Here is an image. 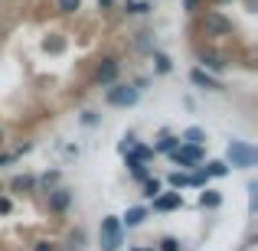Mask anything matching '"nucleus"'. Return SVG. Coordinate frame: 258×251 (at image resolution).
<instances>
[{
    "label": "nucleus",
    "instance_id": "f257e3e1",
    "mask_svg": "<svg viewBox=\"0 0 258 251\" xmlns=\"http://www.w3.org/2000/svg\"><path fill=\"white\" fill-rule=\"evenodd\" d=\"M121 248V219L108 215L101 222V251H118Z\"/></svg>",
    "mask_w": 258,
    "mask_h": 251
},
{
    "label": "nucleus",
    "instance_id": "f03ea898",
    "mask_svg": "<svg viewBox=\"0 0 258 251\" xmlns=\"http://www.w3.org/2000/svg\"><path fill=\"white\" fill-rule=\"evenodd\" d=\"M138 98H141V88H134V85L108 88V105H114V108H131V105H138Z\"/></svg>",
    "mask_w": 258,
    "mask_h": 251
},
{
    "label": "nucleus",
    "instance_id": "7ed1b4c3",
    "mask_svg": "<svg viewBox=\"0 0 258 251\" xmlns=\"http://www.w3.org/2000/svg\"><path fill=\"white\" fill-rule=\"evenodd\" d=\"M255 160H258L255 147L242 144V140H232V144H229V163L232 166H255Z\"/></svg>",
    "mask_w": 258,
    "mask_h": 251
},
{
    "label": "nucleus",
    "instance_id": "20e7f679",
    "mask_svg": "<svg viewBox=\"0 0 258 251\" xmlns=\"http://www.w3.org/2000/svg\"><path fill=\"white\" fill-rule=\"evenodd\" d=\"M203 30H206L209 36H226V33H232V23H229L219 10H209L206 17H203Z\"/></svg>",
    "mask_w": 258,
    "mask_h": 251
},
{
    "label": "nucleus",
    "instance_id": "39448f33",
    "mask_svg": "<svg viewBox=\"0 0 258 251\" xmlns=\"http://www.w3.org/2000/svg\"><path fill=\"white\" fill-rule=\"evenodd\" d=\"M170 157H173V163H180V166H196V163L203 160V150H200V147H186V144H180V147H176V150L170 153Z\"/></svg>",
    "mask_w": 258,
    "mask_h": 251
},
{
    "label": "nucleus",
    "instance_id": "423d86ee",
    "mask_svg": "<svg viewBox=\"0 0 258 251\" xmlns=\"http://www.w3.org/2000/svg\"><path fill=\"white\" fill-rule=\"evenodd\" d=\"M118 59H101L98 62V72H95V78H98V85H114V78H118Z\"/></svg>",
    "mask_w": 258,
    "mask_h": 251
},
{
    "label": "nucleus",
    "instance_id": "0eeeda50",
    "mask_svg": "<svg viewBox=\"0 0 258 251\" xmlns=\"http://www.w3.org/2000/svg\"><path fill=\"white\" fill-rule=\"evenodd\" d=\"M180 206H183L180 193H167V196H157V199H154V209H157V212H173V209H180Z\"/></svg>",
    "mask_w": 258,
    "mask_h": 251
},
{
    "label": "nucleus",
    "instance_id": "6e6552de",
    "mask_svg": "<svg viewBox=\"0 0 258 251\" xmlns=\"http://www.w3.org/2000/svg\"><path fill=\"white\" fill-rule=\"evenodd\" d=\"M69 202H72L69 189H52V193H49V209H52V212H66Z\"/></svg>",
    "mask_w": 258,
    "mask_h": 251
},
{
    "label": "nucleus",
    "instance_id": "1a4fd4ad",
    "mask_svg": "<svg viewBox=\"0 0 258 251\" xmlns=\"http://www.w3.org/2000/svg\"><path fill=\"white\" fill-rule=\"evenodd\" d=\"M189 78H193V85H200V88H206V92H222V85L216 82V78H209L203 69H193L189 72Z\"/></svg>",
    "mask_w": 258,
    "mask_h": 251
},
{
    "label": "nucleus",
    "instance_id": "9d476101",
    "mask_svg": "<svg viewBox=\"0 0 258 251\" xmlns=\"http://www.w3.org/2000/svg\"><path fill=\"white\" fill-rule=\"evenodd\" d=\"M203 140H206V134H203L200 127H186L180 144H186V147H203Z\"/></svg>",
    "mask_w": 258,
    "mask_h": 251
},
{
    "label": "nucleus",
    "instance_id": "9b49d317",
    "mask_svg": "<svg viewBox=\"0 0 258 251\" xmlns=\"http://www.w3.org/2000/svg\"><path fill=\"white\" fill-rule=\"evenodd\" d=\"M33 186H36V180H33V176H13V180H10V189H13V193H30Z\"/></svg>",
    "mask_w": 258,
    "mask_h": 251
},
{
    "label": "nucleus",
    "instance_id": "f8f14e48",
    "mask_svg": "<svg viewBox=\"0 0 258 251\" xmlns=\"http://www.w3.org/2000/svg\"><path fill=\"white\" fill-rule=\"evenodd\" d=\"M144 209H141V206H134V209H127V212H124V225L127 228H134V225H141V222H144Z\"/></svg>",
    "mask_w": 258,
    "mask_h": 251
},
{
    "label": "nucleus",
    "instance_id": "ddd939ff",
    "mask_svg": "<svg viewBox=\"0 0 258 251\" xmlns=\"http://www.w3.org/2000/svg\"><path fill=\"white\" fill-rule=\"evenodd\" d=\"M200 62L206 65V69H216V72H222V69H226L222 56H213V52H203V56H200Z\"/></svg>",
    "mask_w": 258,
    "mask_h": 251
},
{
    "label": "nucleus",
    "instance_id": "4468645a",
    "mask_svg": "<svg viewBox=\"0 0 258 251\" xmlns=\"http://www.w3.org/2000/svg\"><path fill=\"white\" fill-rule=\"evenodd\" d=\"M219 202H222V196H219V193H213V189H206V193L200 196V206H203V209H216Z\"/></svg>",
    "mask_w": 258,
    "mask_h": 251
},
{
    "label": "nucleus",
    "instance_id": "2eb2a0df",
    "mask_svg": "<svg viewBox=\"0 0 258 251\" xmlns=\"http://www.w3.org/2000/svg\"><path fill=\"white\" fill-rule=\"evenodd\" d=\"M203 173H206V176H226V173H229V166H226V163H219V160H213V163L203 166Z\"/></svg>",
    "mask_w": 258,
    "mask_h": 251
},
{
    "label": "nucleus",
    "instance_id": "dca6fc26",
    "mask_svg": "<svg viewBox=\"0 0 258 251\" xmlns=\"http://www.w3.org/2000/svg\"><path fill=\"white\" fill-rule=\"evenodd\" d=\"M124 10L127 13H151V4H147V0H127Z\"/></svg>",
    "mask_w": 258,
    "mask_h": 251
},
{
    "label": "nucleus",
    "instance_id": "f3484780",
    "mask_svg": "<svg viewBox=\"0 0 258 251\" xmlns=\"http://www.w3.org/2000/svg\"><path fill=\"white\" fill-rule=\"evenodd\" d=\"M176 147H180V137H164V140L157 144V150H160V153H173Z\"/></svg>",
    "mask_w": 258,
    "mask_h": 251
},
{
    "label": "nucleus",
    "instance_id": "a211bd4d",
    "mask_svg": "<svg viewBox=\"0 0 258 251\" xmlns=\"http://www.w3.org/2000/svg\"><path fill=\"white\" fill-rule=\"evenodd\" d=\"M144 196L147 199H157L160 196V183L157 180H144Z\"/></svg>",
    "mask_w": 258,
    "mask_h": 251
},
{
    "label": "nucleus",
    "instance_id": "6ab92c4d",
    "mask_svg": "<svg viewBox=\"0 0 258 251\" xmlns=\"http://www.w3.org/2000/svg\"><path fill=\"white\" fill-rule=\"evenodd\" d=\"M56 4H59V10H62V13H76L79 7H82V0H56Z\"/></svg>",
    "mask_w": 258,
    "mask_h": 251
},
{
    "label": "nucleus",
    "instance_id": "aec40b11",
    "mask_svg": "<svg viewBox=\"0 0 258 251\" xmlns=\"http://www.w3.org/2000/svg\"><path fill=\"white\" fill-rule=\"evenodd\" d=\"M154 62H157V72H164V75L170 72V59H167L164 52H154Z\"/></svg>",
    "mask_w": 258,
    "mask_h": 251
},
{
    "label": "nucleus",
    "instance_id": "412c9836",
    "mask_svg": "<svg viewBox=\"0 0 258 251\" xmlns=\"http://www.w3.org/2000/svg\"><path fill=\"white\" fill-rule=\"evenodd\" d=\"M170 186H173V189L189 186V176H186V173H170Z\"/></svg>",
    "mask_w": 258,
    "mask_h": 251
},
{
    "label": "nucleus",
    "instance_id": "4be33fe9",
    "mask_svg": "<svg viewBox=\"0 0 258 251\" xmlns=\"http://www.w3.org/2000/svg\"><path fill=\"white\" fill-rule=\"evenodd\" d=\"M160 251H180V241H176V238H164V241H160Z\"/></svg>",
    "mask_w": 258,
    "mask_h": 251
},
{
    "label": "nucleus",
    "instance_id": "5701e85b",
    "mask_svg": "<svg viewBox=\"0 0 258 251\" xmlns=\"http://www.w3.org/2000/svg\"><path fill=\"white\" fill-rule=\"evenodd\" d=\"M56 180H59V173H46V176H43V186L52 189V186H56Z\"/></svg>",
    "mask_w": 258,
    "mask_h": 251
},
{
    "label": "nucleus",
    "instance_id": "b1692460",
    "mask_svg": "<svg viewBox=\"0 0 258 251\" xmlns=\"http://www.w3.org/2000/svg\"><path fill=\"white\" fill-rule=\"evenodd\" d=\"M33 251H52V245H46V241H36V245H33Z\"/></svg>",
    "mask_w": 258,
    "mask_h": 251
},
{
    "label": "nucleus",
    "instance_id": "393cba45",
    "mask_svg": "<svg viewBox=\"0 0 258 251\" xmlns=\"http://www.w3.org/2000/svg\"><path fill=\"white\" fill-rule=\"evenodd\" d=\"M0 212H10V199H4V196H0Z\"/></svg>",
    "mask_w": 258,
    "mask_h": 251
},
{
    "label": "nucleus",
    "instance_id": "a878e982",
    "mask_svg": "<svg viewBox=\"0 0 258 251\" xmlns=\"http://www.w3.org/2000/svg\"><path fill=\"white\" fill-rule=\"evenodd\" d=\"M183 4H186V7H189V10H193V7H196V4H200V0H183Z\"/></svg>",
    "mask_w": 258,
    "mask_h": 251
},
{
    "label": "nucleus",
    "instance_id": "bb28decb",
    "mask_svg": "<svg viewBox=\"0 0 258 251\" xmlns=\"http://www.w3.org/2000/svg\"><path fill=\"white\" fill-rule=\"evenodd\" d=\"M10 160H13V157H10V153H4V157H0V163H10Z\"/></svg>",
    "mask_w": 258,
    "mask_h": 251
},
{
    "label": "nucleus",
    "instance_id": "cd10ccee",
    "mask_svg": "<svg viewBox=\"0 0 258 251\" xmlns=\"http://www.w3.org/2000/svg\"><path fill=\"white\" fill-rule=\"evenodd\" d=\"M98 4H101V7H111V4H114V0H98Z\"/></svg>",
    "mask_w": 258,
    "mask_h": 251
},
{
    "label": "nucleus",
    "instance_id": "c85d7f7f",
    "mask_svg": "<svg viewBox=\"0 0 258 251\" xmlns=\"http://www.w3.org/2000/svg\"><path fill=\"white\" fill-rule=\"evenodd\" d=\"M138 251H151V248H138Z\"/></svg>",
    "mask_w": 258,
    "mask_h": 251
},
{
    "label": "nucleus",
    "instance_id": "c756f323",
    "mask_svg": "<svg viewBox=\"0 0 258 251\" xmlns=\"http://www.w3.org/2000/svg\"><path fill=\"white\" fill-rule=\"evenodd\" d=\"M0 140H4V134H0Z\"/></svg>",
    "mask_w": 258,
    "mask_h": 251
}]
</instances>
